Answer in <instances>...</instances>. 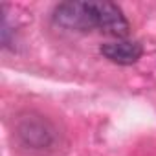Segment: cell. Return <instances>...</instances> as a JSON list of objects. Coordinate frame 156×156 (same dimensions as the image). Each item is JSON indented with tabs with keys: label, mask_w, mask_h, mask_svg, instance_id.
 <instances>
[{
	"label": "cell",
	"mask_w": 156,
	"mask_h": 156,
	"mask_svg": "<svg viewBox=\"0 0 156 156\" xmlns=\"http://www.w3.org/2000/svg\"><path fill=\"white\" fill-rule=\"evenodd\" d=\"M94 17H96V30L105 35L112 37H127L129 35V20L121 13V9L112 2H92Z\"/></svg>",
	"instance_id": "obj_2"
},
{
	"label": "cell",
	"mask_w": 156,
	"mask_h": 156,
	"mask_svg": "<svg viewBox=\"0 0 156 156\" xmlns=\"http://www.w3.org/2000/svg\"><path fill=\"white\" fill-rule=\"evenodd\" d=\"M53 20L66 30H77V31L96 30L92 2H62L55 8Z\"/></svg>",
	"instance_id": "obj_1"
},
{
	"label": "cell",
	"mask_w": 156,
	"mask_h": 156,
	"mask_svg": "<svg viewBox=\"0 0 156 156\" xmlns=\"http://www.w3.org/2000/svg\"><path fill=\"white\" fill-rule=\"evenodd\" d=\"M99 51H101V55H105L112 62H118V64H134L141 57L143 48L136 41H118V42L101 44Z\"/></svg>",
	"instance_id": "obj_3"
}]
</instances>
